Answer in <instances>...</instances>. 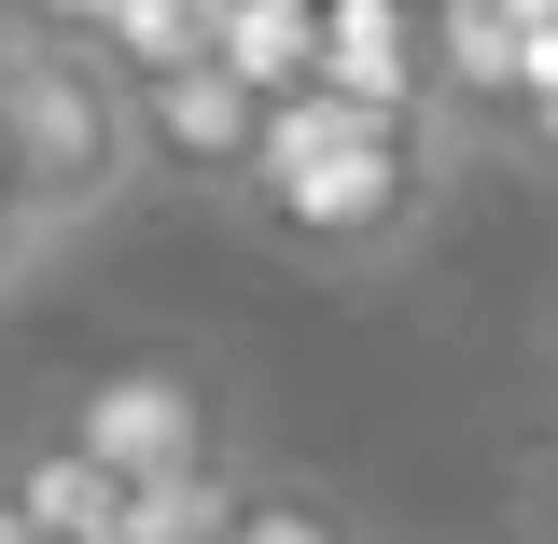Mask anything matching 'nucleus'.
<instances>
[{"label":"nucleus","instance_id":"obj_7","mask_svg":"<svg viewBox=\"0 0 558 544\" xmlns=\"http://www.w3.org/2000/svg\"><path fill=\"white\" fill-rule=\"evenodd\" d=\"M0 488L28 503V531H43V544H126V488L98 475L70 433H28V447L0 461Z\"/></svg>","mask_w":558,"mask_h":544},{"label":"nucleus","instance_id":"obj_4","mask_svg":"<svg viewBox=\"0 0 558 544\" xmlns=\"http://www.w3.org/2000/svg\"><path fill=\"white\" fill-rule=\"evenodd\" d=\"M140 98V182L182 209H238L252 196V168H266V98L238 84V70H168V84H126Z\"/></svg>","mask_w":558,"mask_h":544},{"label":"nucleus","instance_id":"obj_9","mask_svg":"<svg viewBox=\"0 0 558 544\" xmlns=\"http://www.w3.org/2000/svg\"><path fill=\"white\" fill-rule=\"evenodd\" d=\"M98 57L126 84H168V70H223V0H126Z\"/></svg>","mask_w":558,"mask_h":544},{"label":"nucleus","instance_id":"obj_6","mask_svg":"<svg viewBox=\"0 0 558 544\" xmlns=\"http://www.w3.org/2000/svg\"><path fill=\"white\" fill-rule=\"evenodd\" d=\"M223 70L293 112V98H322V70H336V0H223Z\"/></svg>","mask_w":558,"mask_h":544},{"label":"nucleus","instance_id":"obj_12","mask_svg":"<svg viewBox=\"0 0 558 544\" xmlns=\"http://www.w3.org/2000/svg\"><path fill=\"white\" fill-rule=\"evenodd\" d=\"M43 279H57V252H43V223L14 209V182H0V307H28Z\"/></svg>","mask_w":558,"mask_h":544},{"label":"nucleus","instance_id":"obj_2","mask_svg":"<svg viewBox=\"0 0 558 544\" xmlns=\"http://www.w3.org/2000/svg\"><path fill=\"white\" fill-rule=\"evenodd\" d=\"M0 182L43 223V252H84L98 223H126L140 182V98L112 57H70V43H0Z\"/></svg>","mask_w":558,"mask_h":544},{"label":"nucleus","instance_id":"obj_8","mask_svg":"<svg viewBox=\"0 0 558 544\" xmlns=\"http://www.w3.org/2000/svg\"><path fill=\"white\" fill-rule=\"evenodd\" d=\"M252 503H266L252 461H209V475L140 488V503H126V544H238V531H252Z\"/></svg>","mask_w":558,"mask_h":544},{"label":"nucleus","instance_id":"obj_1","mask_svg":"<svg viewBox=\"0 0 558 544\" xmlns=\"http://www.w3.org/2000/svg\"><path fill=\"white\" fill-rule=\"evenodd\" d=\"M461 182V140L418 126V112H363V98H293L266 126V168L252 196L223 209L238 238H266L279 266L322 279H391L433 238V209Z\"/></svg>","mask_w":558,"mask_h":544},{"label":"nucleus","instance_id":"obj_13","mask_svg":"<svg viewBox=\"0 0 558 544\" xmlns=\"http://www.w3.org/2000/svg\"><path fill=\"white\" fill-rule=\"evenodd\" d=\"M0 544H43V531H28V503H14V488H0Z\"/></svg>","mask_w":558,"mask_h":544},{"label":"nucleus","instance_id":"obj_3","mask_svg":"<svg viewBox=\"0 0 558 544\" xmlns=\"http://www.w3.org/2000/svg\"><path fill=\"white\" fill-rule=\"evenodd\" d=\"M57 433H70L112 488H126V503H140V488H168V475L238 461V447H223V391H209L196 363H98V377L70 391Z\"/></svg>","mask_w":558,"mask_h":544},{"label":"nucleus","instance_id":"obj_5","mask_svg":"<svg viewBox=\"0 0 558 544\" xmlns=\"http://www.w3.org/2000/svg\"><path fill=\"white\" fill-rule=\"evenodd\" d=\"M418 112L475 154L488 126H517L531 112V28L502 14V0H433L418 14Z\"/></svg>","mask_w":558,"mask_h":544},{"label":"nucleus","instance_id":"obj_11","mask_svg":"<svg viewBox=\"0 0 558 544\" xmlns=\"http://www.w3.org/2000/svg\"><path fill=\"white\" fill-rule=\"evenodd\" d=\"M502 517H517V544H558V419L517 447V475H502Z\"/></svg>","mask_w":558,"mask_h":544},{"label":"nucleus","instance_id":"obj_10","mask_svg":"<svg viewBox=\"0 0 558 544\" xmlns=\"http://www.w3.org/2000/svg\"><path fill=\"white\" fill-rule=\"evenodd\" d=\"M112 14H126V0H0V43H70V57H98Z\"/></svg>","mask_w":558,"mask_h":544}]
</instances>
